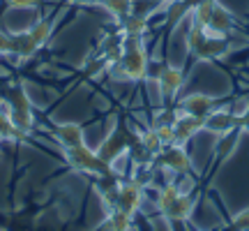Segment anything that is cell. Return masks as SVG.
I'll list each match as a JSON object with an SVG mask.
<instances>
[{"mask_svg":"<svg viewBox=\"0 0 249 231\" xmlns=\"http://www.w3.org/2000/svg\"><path fill=\"white\" fill-rule=\"evenodd\" d=\"M157 211L171 227H187L196 208V192H182L176 180H166L157 192Z\"/></svg>","mask_w":249,"mask_h":231,"instance_id":"cell-1","label":"cell"},{"mask_svg":"<svg viewBox=\"0 0 249 231\" xmlns=\"http://www.w3.org/2000/svg\"><path fill=\"white\" fill-rule=\"evenodd\" d=\"M148 67H150V58L143 44V37H129L124 35L123 39V54L116 62L108 65V72L113 79L120 81H143L148 77Z\"/></svg>","mask_w":249,"mask_h":231,"instance_id":"cell-2","label":"cell"},{"mask_svg":"<svg viewBox=\"0 0 249 231\" xmlns=\"http://www.w3.org/2000/svg\"><path fill=\"white\" fill-rule=\"evenodd\" d=\"M185 44H187L189 56H194L196 60H205V62H214V60H219V58H226L233 51L231 35L229 37L205 35L203 28L196 26L192 19H189V30H187V35H185Z\"/></svg>","mask_w":249,"mask_h":231,"instance_id":"cell-3","label":"cell"},{"mask_svg":"<svg viewBox=\"0 0 249 231\" xmlns=\"http://www.w3.org/2000/svg\"><path fill=\"white\" fill-rule=\"evenodd\" d=\"M62 157H65V162H67V167L71 171H79V173H86V176L97 178L113 173V167L102 160L97 151H92L88 143L76 146V148H62Z\"/></svg>","mask_w":249,"mask_h":231,"instance_id":"cell-4","label":"cell"},{"mask_svg":"<svg viewBox=\"0 0 249 231\" xmlns=\"http://www.w3.org/2000/svg\"><path fill=\"white\" fill-rule=\"evenodd\" d=\"M5 107L12 118V123L17 125V130L21 134L30 132L35 125V111H33V102L28 97L26 88L21 83H14L5 90Z\"/></svg>","mask_w":249,"mask_h":231,"instance_id":"cell-5","label":"cell"},{"mask_svg":"<svg viewBox=\"0 0 249 231\" xmlns=\"http://www.w3.org/2000/svg\"><path fill=\"white\" fill-rule=\"evenodd\" d=\"M136 134H139V132H132L127 125L118 120V123L111 127V132L104 136V141L99 143L95 151H97V155L102 157V160L108 162V164L113 167V162H118L120 157H124V155H127V151H129L132 141L136 139Z\"/></svg>","mask_w":249,"mask_h":231,"instance_id":"cell-6","label":"cell"},{"mask_svg":"<svg viewBox=\"0 0 249 231\" xmlns=\"http://www.w3.org/2000/svg\"><path fill=\"white\" fill-rule=\"evenodd\" d=\"M155 162L160 164L164 171H169L171 176H187V173H194V162H192V155L187 153V148L182 143H171V146H164Z\"/></svg>","mask_w":249,"mask_h":231,"instance_id":"cell-7","label":"cell"},{"mask_svg":"<svg viewBox=\"0 0 249 231\" xmlns=\"http://www.w3.org/2000/svg\"><path fill=\"white\" fill-rule=\"evenodd\" d=\"M240 127H235V130H231V132L222 134V136H217V143H214L213 148V164H210V169H208V176L203 178V192L208 190V185H210V178L219 171V167H222L224 162L231 157L233 153H235V148H238V143H240Z\"/></svg>","mask_w":249,"mask_h":231,"instance_id":"cell-8","label":"cell"},{"mask_svg":"<svg viewBox=\"0 0 249 231\" xmlns=\"http://www.w3.org/2000/svg\"><path fill=\"white\" fill-rule=\"evenodd\" d=\"M143 201H145V187H141L134 178H124L120 187H118L116 211H123V213L136 217L141 213Z\"/></svg>","mask_w":249,"mask_h":231,"instance_id":"cell-9","label":"cell"},{"mask_svg":"<svg viewBox=\"0 0 249 231\" xmlns=\"http://www.w3.org/2000/svg\"><path fill=\"white\" fill-rule=\"evenodd\" d=\"M182 86H185V70H182V67L164 65L160 70V74H157V88H160L164 107H169L171 102L178 97V93Z\"/></svg>","mask_w":249,"mask_h":231,"instance_id":"cell-10","label":"cell"},{"mask_svg":"<svg viewBox=\"0 0 249 231\" xmlns=\"http://www.w3.org/2000/svg\"><path fill=\"white\" fill-rule=\"evenodd\" d=\"M205 35H213V37H229L235 33V17L229 7H224L222 2L217 0L213 7V17L208 21V26L203 28Z\"/></svg>","mask_w":249,"mask_h":231,"instance_id":"cell-11","label":"cell"},{"mask_svg":"<svg viewBox=\"0 0 249 231\" xmlns=\"http://www.w3.org/2000/svg\"><path fill=\"white\" fill-rule=\"evenodd\" d=\"M49 136L58 141L60 148H76L86 143V127L81 123H60L49 127Z\"/></svg>","mask_w":249,"mask_h":231,"instance_id":"cell-12","label":"cell"},{"mask_svg":"<svg viewBox=\"0 0 249 231\" xmlns=\"http://www.w3.org/2000/svg\"><path fill=\"white\" fill-rule=\"evenodd\" d=\"M238 123H240V120L231 114V109L224 107V104H219V107L213 109V111L203 118V130H205V132L217 134V136H222V134L235 130V127H238Z\"/></svg>","mask_w":249,"mask_h":231,"instance_id":"cell-13","label":"cell"},{"mask_svg":"<svg viewBox=\"0 0 249 231\" xmlns=\"http://www.w3.org/2000/svg\"><path fill=\"white\" fill-rule=\"evenodd\" d=\"M173 132H176V143H187L194 139L198 132H203V118H198V116H192L187 114V111H180L176 114L173 118Z\"/></svg>","mask_w":249,"mask_h":231,"instance_id":"cell-14","label":"cell"},{"mask_svg":"<svg viewBox=\"0 0 249 231\" xmlns=\"http://www.w3.org/2000/svg\"><path fill=\"white\" fill-rule=\"evenodd\" d=\"M219 104H224L222 99L210 97V95H205V93H189V95H185V97L178 102V109L180 111H187V114H192V116H198V118H205V116L210 114L213 109H217Z\"/></svg>","mask_w":249,"mask_h":231,"instance_id":"cell-15","label":"cell"},{"mask_svg":"<svg viewBox=\"0 0 249 231\" xmlns=\"http://www.w3.org/2000/svg\"><path fill=\"white\" fill-rule=\"evenodd\" d=\"M134 220L136 217L123 213V211H108L107 217L90 231H134Z\"/></svg>","mask_w":249,"mask_h":231,"instance_id":"cell-16","label":"cell"},{"mask_svg":"<svg viewBox=\"0 0 249 231\" xmlns=\"http://www.w3.org/2000/svg\"><path fill=\"white\" fill-rule=\"evenodd\" d=\"M37 51H39V46L33 42V37H30L28 30L12 33V51H9V56H14L18 60H26V58H33Z\"/></svg>","mask_w":249,"mask_h":231,"instance_id":"cell-17","label":"cell"},{"mask_svg":"<svg viewBox=\"0 0 249 231\" xmlns=\"http://www.w3.org/2000/svg\"><path fill=\"white\" fill-rule=\"evenodd\" d=\"M120 28H123V35L129 37H143L150 28V17H143V14H129L120 21Z\"/></svg>","mask_w":249,"mask_h":231,"instance_id":"cell-18","label":"cell"},{"mask_svg":"<svg viewBox=\"0 0 249 231\" xmlns=\"http://www.w3.org/2000/svg\"><path fill=\"white\" fill-rule=\"evenodd\" d=\"M28 33H30V37H33V42L42 49V46L51 39V35H53V19H51V17L37 19L35 23L28 28Z\"/></svg>","mask_w":249,"mask_h":231,"instance_id":"cell-19","label":"cell"},{"mask_svg":"<svg viewBox=\"0 0 249 231\" xmlns=\"http://www.w3.org/2000/svg\"><path fill=\"white\" fill-rule=\"evenodd\" d=\"M99 7L107 9L116 21H123L124 17H129L134 12V0H102Z\"/></svg>","mask_w":249,"mask_h":231,"instance_id":"cell-20","label":"cell"},{"mask_svg":"<svg viewBox=\"0 0 249 231\" xmlns=\"http://www.w3.org/2000/svg\"><path fill=\"white\" fill-rule=\"evenodd\" d=\"M214 2H217V0H196L194 9H192V14H189V19L194 21L196 26L205 28V26H208V21H210V17H213Z\"/></svg>","mask_w":249,"mask_h":231,"instance_id":"cell-21","label":"cell"},{"mask_svg":"<svg viewBox=\"0 0 249 231\" xmlns=\"http://www.w3.org/2000/svg\"><path fill=\"white\" fill-rule=\"evenodd\" d=\"M139 139H141V143L152 153V155H155V157H157V153L164 148L161 141H160V136H157V132H155V127H145V130H141V132H139Z\"/></svg>","mask_w":249,"mask_h":231,"instance_id":"cell-22","label":"cell"},{"mask_svg":"<svg viewBox=\"0 0 249 231\" xmlns=\"http://www.w3.org/2000/svg\"><path fill=\"white\" fill-rule=\"evenodd\" d=\"M155 132H157V136H160L161 146H171V143H176V132H173V123L155 125Z\"/></svg>","mask_w":249,"mask_h":231,"instance_id":"cell-23","label":"cell"},{"mask_svg":"<svg viewBox=\"0 0 249 231\" xmlns=\"http://www.w3.org/2000/svg\"><path fill=\"white\" fill-rule=\"evenodd\" d=\"M229 109H231V114L240 120L242 116L247 114V109H249V95H240V97H235L229 102Z\"/></svg>","mask_w":249,"mask_h":231,"instance_id":"cell-24","label":"cell"},{"mask_svg":"<svg viewBox=\"0 0 249 231\" xmlns=\"http://www.w3.org/2000/svg\"><path fill=\"white\" fill-rule=\"evenodd\" d=\"M5 2L12 9H37L42 0H5Z\"/></svg>","mask_w":249,"mask_h":231,"instance_id":"cell-25","label":"cell"},{"mask_svg":"<svg viewBox=\"0 0 249 231\" xmlns=\"http://www.w3.org/2000/svg\"><path fill=\"white\" fill-rule=\"evenodd\" d=\"M70 5H76V7H92V5H99L102 0H67Z\"/></svg>","mask_w":249,"mask_h":231,"instance_id":"cell-26","label":"cell"},{"mask_svg":"<svg viewBox=\"0 0 249 231\" xmlns=\"http://www.w3.org/2000/svg\"><path fill=\"white\" fill-rule=\"evenodd\" d=\"M238 127H240V132H242V134H249V109H247V114H245V116L240 118Z\"/></svg>","mask_w":249,"mask_h":231,"instance_id":"cell-27","label":"cell"},{"mask_svg":"<svg viewBox=\"0 0 249 231\" xmlns=\"http://www.w3.org/2000/svg\"><path fill=\"white\" fill-rule=\"evenodd\" d=\"M155 2H157V5H160V7L164 9V7H166V5H169V2H171V0H155Z\"/></svg>","mask_w":249,"mask_h":231,"instance_id":"cell-28","label":"cell"},{"mask_svg":"<svg viewBox=\"0 0 249 231\" xmlns=\"http://www.w3.org/2000/svg\"><path fill=\"white\" fill-rule=\"evenodd\" d=\"M187 229L189 231H203V229H198V227H192V224H187Z\"/></svg>","mask_w":249,"mask_h":231,"instance_id":"cell-29","label":"cell"},{"mask_svg":"<svg viewBox=\"0 0 249 231\" xmlns=\"http://www.w3.org/2000/svg\"><path fill=\"white\" fill-rule=\"evenodd\" d=\"M242 231H249V227H247V229H242Z\"/></svg>","mask_w":249,"mask_h":231,"instance_id":"cell-30","label":"cell"},{"mask_svg":"<svg viewBox=\"0 0 249 231\" xmlns=\"http://www.w3.org/2000/svg\"><path fill=\"white\" fill-rule=\"evenodd\" d=\"M0 231H2V229H0Z\"/></svg>","mask_w":249,"mask_h":231,"instance_id":"cell-31","label":"cell"}]
</instances>
